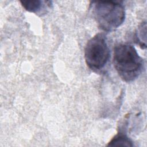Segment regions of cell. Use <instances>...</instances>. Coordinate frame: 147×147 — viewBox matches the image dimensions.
Returning <instances> with one entry per match:
<instances>
[{"instance_id":"6da1fadb","label":"cell","mask_w":147,"mask_h":147,"mask_svg":"<svg viewBox=\"0 0 147 147\" xmlns=\"http://www.w3.org/2000/svg\"><path fill=\"white\" fill-rule=\"evenodd\" d=\"M113 64L121 79L127 83L135 80L141 74L144 60L135 48L129 44H118L114 48Z\"/></svg>"},{"instance_id":"7a4b0ae2","label":"cell","mask_w":147,"mask_h":147,"mask_svg":"<svg viewBox=\"0 0 147 147\" xmlns=\"http://www.w3.org/2000/svg\"><path fill=\"white\" fill-rule=\"evenodd\" d=\"M92 8L96 22L103 31H113L120 26L125 21V7L119 2L93 1Z\"/></svg>"},{"instance_id":"3957f363","label":"cell","mask_w":147,"mask_h":147,"mask_svg":"<svg viewBox=\"0 0 147 147\" xmlns=\"http://www.w3.org/2000/svg\"><path fill=\"white\" fill-rule=\"evenodd\" d=\"M110 57V49L103 33H98L87 41L84 48V59L90 69L95 72L101 70Z\"/></svg>"},{"instance_id":"277c9868","label":"cell","mask_w":147,"mask_h":147,"mask_svg":"<svg viewBox=\"0 0 147 147\" xmlns=\"http://www.w3.org/2000/svg\"><path fill=\"white\" fill-rule=\"evenodd\" d=\"M20 3L26 10L35 14L47 13L48 8L51 7L52 3L48 1H21Z\"/></svg>"},{"instance_id":"5b68a950","label":"cell","mask_w":147,"mask_h":147,"mask_svg":"<svg viewBox=\"0 0 147 147\" xmlns=\"http://www.w3.org/2000/svg\"><path fill=\"white\" fill-rule=\"evenodd\" d=\"M109 146H133L132 141L125 134H117L107 144Z\"/></svg>"},{"instance_id":"8992f818","label":"cell","mask_w":147,"mask_h":147,"mask_svg":"<svg viewBox=\"0 0 147 147\" xmlns=\"http://www.w3.org/2000/svg\"><path fill=\"white\" fill-rule=\"evenodd\" d=\"M136 42L142 49L146 48V22H142L138 26L135 35Z\"/></svg>"}]
</instances>
